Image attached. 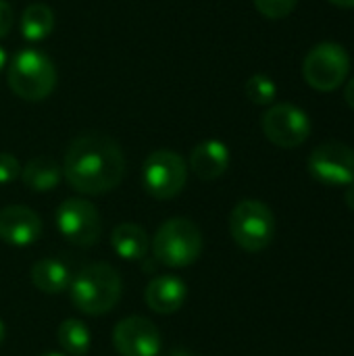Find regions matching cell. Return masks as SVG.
I'll return each mask as SVG.
<instances>
[{
    "label": "cell",
    "instance_id": "1",
    "mask_svg": "<svg viewBox=\"0 0 354 356\" xmlns=\"http://www.w3.org/2000/svg\"><path fill=\"white\" fill-rule=\"evenodd\" d=\"M63 173L71 188L81 194H106L123 179L125 156L113 138L104 134H83L69 144Z\"/></svg>",
    "mask_w": 354,
    "mask_h": 356
},
{
    "label": "cell",
    "instance_id": "2",
    "mask_svg": "<svg viewBox=\"0 0 354 356\" xmlns=\"http://www.w3.org/2000/svg\"><path fill=\"white\" fill-rule=\"evenodd\" d=\"M71 302L77 311L98 317L115 309L121 298V277L115 267L94 263L81 269L69 286Z\"/></svg>",
    "mask_w": 354,
    "mask_h": 356
},
{
    "label": "cell",
    "instance_id": "3",
    "mask_svg": "<svg viewBox=\"0 0 354 356\" xmlns=\"http://www.w3.org/2000/svg\"><path fill=\"white\" fill-rule=\"evenodd\" d=\"M8 86L10 90L29 102L44 100L56 86L54 63L35 48H25L15 54L8 67Z\"/></svg>",
    "mask_w": 354,
    "mask_h": 356
},
{
    "label": "cell",
    "instance_id": "4",
    "mask_svg": "<svg viewBox=\"0 0 354 356\" xmlns=\"http://www.w3.org/2000/svg\"><path fill=\"white\" fill-rule=\"evenodd\" d=\"M152 250L156 261L167 267H188L196 263L202 252V234L190 219L175 217L159 227Z\"/></svg>",
    "mask_w": 354,
    "mask_h": 356
},
{
    "label": "cell",
    "instance_id": "5",
    "mask_svg": "<svg viewBox=\"0 0 354 356\" xmlns=\"http://www.w3.org/2000/svg\"><path fill=\"white\" fill-rule=\"evenodd\" d=\"M230 234L246 252L265 250L275 236V217L261 200H242L230 215Z\"/></svg>",
    "mask_w": 354,
    "mask_h": 356
},
{
    "label": "cell",
    "instance_id": "6",
    "mask_svg": "<svg viewBox=\"0 0 354 356\" xmlns=\"http://www.w3.org/2000/svg\"><path fill=\"white\" fill-rule=\"evenodd\" d=\"M351 71V56L336 42H321L309 50L303 60V77L317 92L338 90Z\"/></svg>",
    "mask_w": 354,
    "mask_h": 356
},
{
    "label": "cell",
    "instance_id": "7",
    "mask_svg": "<svg viewBox=\"0 0 354 356\" xmlns=\"http://www.w3.org/2000/svg\"><path fill=\"white\" fill-rule=\"evenodd\" d=\"M188 179L184 159L173 150H154L142 167L144 190L156 200L175 198Z\"/></svg>",
    "mask_w": 354,
    "mask_h": 356
},
{
    "label": "cell",
    "instance_id": "8",
    "mask_svg": "<svg viewBox=\"0 0 354 356\" xmlns=\"http://www.w3.org/2000/svg\"><path fill=\"white\" fill-rule=\"evenodd\" d=\"M263 134L267 140L280 148H298L311 136V119L309 115L288 102L273 104L261 119Z\"/></svg>",
    "mask_w": 354,
    "mask_h": 356
},
{
    "label": "cell",
    "instance_id": "9",
    "mask_svg": "<svg viewBox=\"0 0 354 356\" xmlns=\"http://www.w3.org/2000/svg\"><path fill=\"white\" fill-rule=\"evenodd\" d=\"M309 173L325 186H351L354 181V150L344 142H323L309 154Z\"/></svg>",
    "mask_w": 354,
    "mask_h": 356
},
{
    "label": "cell",
    "instance_id": "10",
    "mask_svg": "<svg viewBox=\"0 0 354 356\" xmlns=\"http://www.w3.org/2000/svg\"><path fill=\"white\" fill-rule=\"evenodd\" d=\"M56 225L63 238L75 246H94L102 232L96 207L83 198H67L56 211Z\"/></svg>",
    "mask_w": 354,
    "mask_h": 356
},
{
    "label": "cell",
    "instance_id": "11",
    "mask_svg": "<svg viewBox=\"0 0 354 356\" xmlns=\"http://www.w3.org/2000/svg\"><path fill=\"white\" fill-rule=\"evenodd\" d=\"M113 344L121 356H159L161 334L150 319L134 315L115 325Z\"/></svg>",
    "mask_w": 354,
    "mask_h": 356
},
{
    "label": "cell",
    "instance_id": "12",
    "mask_svg": "<svg viewBox=\"0 0 354 356\" xmlns=\"http://www.w3.org/2000/svg\"><path fill=\"white\" fill-rule=\"evenodd\" d=\"M42 234L40 217L21 204H10L0 211V240L10 246H29Z\"/></svg>",
    "mask_w": 354,
    "mask_h": 356
},
{
    "label": "cell",
    "instance_id": "13",
    "mask_svg": "<svg viewBox=\"0 0 354 356\" xmlns=\"http://www.w3.org/2000/svg\"><path fill=\"white\" fill-rule=\"evenodd\" d=\"M146 305L159 315L179 311L188 298V286L175 275H159L146 286Z\"/></svg>",
    "mask_w": 354,
    "mask_h": 356
},
{
    "label": "cell",
    "instance_id": "14",
    "mask_svg": "<svg viewBox=\"0 0 354 356\" xmlns=\"http://www.w3.org/2000/svg\"><path fill=\"white\" fill-rule=\"evenodd\" d=\"M190 165H192V171L196 173V177H200L204 181H213L227 171L230 148L219 140L200 142L190 154Z\"/></svg>",
    "mask_w": 354,
    "mask_h": 356
},
{
    "label": "cell",
    "instance_id": "15",
    "mask_svg": "<svg viewBox=\"0 0 354 356\" xmlns=\"http://www.w3.org/2000/svg\"><path fill=\"white\" fill-rule=\"evenodd\" d=\"M71 271L58 259H42L31 267V282L44 294H61L71 286Z\"/></svg>",
    "mask_w": 354,
    "mask_h": 356
},
{
    "label": "cell",
    "instance_id": "16",
    "mask_svg": "<svg viewBox=\"0 0 354 356\" xmlns=\"http://www.w3.org/2000/svg\"><path fill=\"white\" fill-rule=\"evenodd\" d=\"M111 244L115 248V252L125 259V261H140L146 257L148 248H150V238L148 234L136 225V223H121L113 229V238Z\"/></svg>",
    "mask_w": 354,
    "mask_h": 356
},
{
    "label": "cell",
    "instance_id": "17",
    "mask_svg": "<svg viewBox=\"0 0 354 356\" xmlns=\"http://www.w3.org/2000/svg\"><path fill=\"white\" fill-rule=\"evenodd\" d=\"M63 169L54 159L35 156L21 169V179L31 192H48L58 186Z\"/></svg>",
    "mask_w": 354,
    "mask_h": 356
},
{
    "label": "cell",
    "instance_id": "18",
    "mask_svg": "<svg viewBox=\"0 0 354 356\" xmlns=\"http://www.w3.org/2000/svg\"><path fill=\"white\" fill-rule=\"evenodd\" d=\"M54 29V13L50 6L35 2L29 4L23 15H21V33L25 40L31 42H40L44 38L50 35V31Z\"/></svg>",
    "mask_w": 354,
    "mask_h": 356
},
{
    "label": "cell",
    "instance_id": "19",
    "mask_svg": "<svg viewBox=\"0 0 354 356\" xmlns=\"http://www.w3.org/2000/svg\"><path fill=\"white\" fill-rule=\"evenodd\" d=\"M56 340L61 348L71 356H86L90 350V330L79 319H67L58 325Z\"/></svg>",
    "mask_w": 354,
    "mask_h": 356
},
{
    "label": "cell",
    "instance_id": "20",
    "mask_svg": "<svg viewBox=\"0 0 354 356\" xmlns=\"http://www.w3.org/2000/svg\"><path fill=\"white\" fill-rule=\"evenodd\" d=\"M246 96L250 98V102L261 104V106H267V104H271L275 100L277 86H275V81L269 75L257 73V75H252L246 81Z\"/></svg>",
    "mask_w": 354,
    "mask_h": 356
},
{
    "label": "cell",
    "instance_id": "21",
    "mask_svg": "<svg viewBox=\"0 0 354 356\" xmlns=\"http://www.w3.org/2000/svg\"><path fill=\"white\" fill-rule=\"evenodd\" d=\"M257 10L267 17V19H284L288 17L294 8L298 0H252Z\"/></svg>",
    "mask_w": 354,
    "mask_h": 356
},
{
    "label": "cell",
    "instance_id": "22",
    "mask_svg": "<svg viewBox=\"0 0 354 356\" xmlns=\"http://www.w3.org/2000/svg\"><path fill=\"white\" fill-rule=\"evenodd\" d=\"M19 175H21L19 161L8 152H0V184H10Z\"/></svg>",
    "mask_w": 354,
    "mask_h": 356
},
{
    "label": "cell",
    "instance_id": "23",
    "mask_svg": "<svg viewBox=\"0 0 354 356\" xmlns=\"http://www.w3.org/2000/svg\"><path fill=\"white\" fill-rule=\"evenodd\" d=\"M13 21H15V15H13V8L6 0H0V38L8 35L10 27H13Z\"/></svg>",
    "mask_w": 354,
    "mask_h": 356
},
{
    "label": "cell",
    "instance_id": "24",
    "mask_svg": "<svg viewBox=\"0 0 354 356\" xmlns=\"http://www.w3.org/2000/svg\"><path fill=\"white\" fill-rule=\"evenodd\" d=\"M344 100L354 111V77L351 81H346V86H344Z\"/></svg>",
    "mask_w": 354,
    "mask_h": 356
},
{
    "label": "cell",
    "instance_id": "25",
    "mask_svg": "<svg viewBox=\"0 0 354 356\" xmlns=\"http://www.w3.org/2000/svg\"><path fill=\"white\" fill-rule=\"evenodd\" d=\"M344 200H346V204H348V209L354 211V181L351 186H346V192H344Z\"/></svg>",
    "mask_w": 354,
    "mask_h": 356
},
{
    "label": "cell",
    "instance_id": "26",
    "mask_svg": "<svg viewBox=\"0 0 354 356\" xmlns=\"http://www.w3.org/2000/svg\"><path fill=\"white\" fill-rule=\"evenodd\" d=\"M332 2L334 6H340V8H354V0H328Z\"/></svg>",
    "mask_w": 354,
    "mask_h": 356
},
{
    "label": "cell",
    "instance_id": "27",
    "mask_svg": "<svg viewBox=\"0 0 354 356\" xmlns=\"http://www.w3.org/2000/svg\"><path fill=\"white\" fill-rule=\"evenodd\" d=\"M4 63H6V54H4V50L0 48V71H2V67H4Z\"/></svg>",
    "mask_w": 354,
    "mask_h": 356
},
{
    "label": "cell",
    "instance_id": "28",
    "mask_svg": "<svg viewBox=\"0 0 354 356\" xmlns=\"http://www.w3.org/2000/svg\"><path fill=\"white\" fill-rule=\"evenodd\" d=\"M2 340H4V323L0 321V344H2Z\"/></svg>",
    "mask_w": 354,
    "mask_h": 356
},
{
    "label": "cell",
    "instance_id": "29",
    "mask_svg": "<svg viewBox=\"0 0 354 356\" xmlns=\"http://www.w3.org/2000/svg\"><path fill=\"white\" fill-rule=\"evenodd\" d=\"M42 356H65V355H61V353H48V355H42Z\"/></svg>",
    "mask_w": 354,
    "mask_h": 356
}]
</instances>
